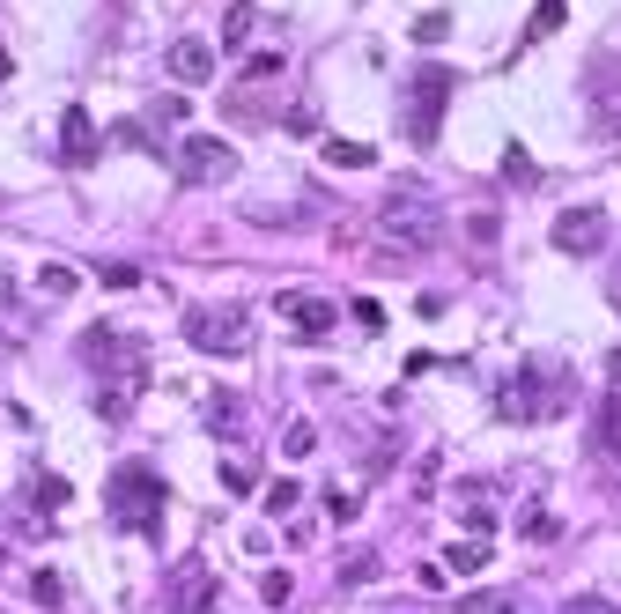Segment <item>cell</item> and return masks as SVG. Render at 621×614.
Segmentation results:
<instances>
[{
    "instance_id": "28",
    "label": "cell",
    "mask_w": 621,
    "mask_h": 614,
    "mask_svg": "<svg viewBox=\"0 0 621 614\" xmlns=\"http://www.w3.org/2000/svg\"><path fill=\"white\" fill-rule=\"evenodd\" d=\"M259 600L281 607V600H289V578H281V570H267V578H259Z\"/></svg>"
},
{
    "instance_id": "22",
    "label": "cell",
    "mask_w": 621,
    "mask_h": 614,
    "mask_svg": "<svg viewBox=\"0 0 621 614\" xmlns=\"http://www.w3.org/2000/svg\"><path fill=\"white\" fill-rule=\"evenodd\" d=\"M459 511H466V526H474L481 541H488V526H496V511L481 504V489H466V496H459Z\"/></svg>"
},
{
    "instance_id": "27",
    "label": "cell",
    "mask_w": 621,
    "mask_h": 614,
    "mask_svg": "<svg viewBox=\"0 0 621 614\" xmlns=\"http://www.w3.org/2000/svg\"><path fill=\"white\" fill-rule=\"evenodd\" d=\"M281 67H289V60H281V52H274V45H267V52H252V82H274V74H281Z\"/></svg>"
},
{
    "instance_id": "21",
    "label": "cell",
    "mask_w": 621,
    "mask_h": 614,
    "mask_svg": "<svg viewBox=\"0 0 621 614\" xmlns=\"http://www.w3.org/2000/svg\"><path fill=\"white\" fill-rule=\"evenodd\" d=\"M311 444H318L311 422H289V430H281V452H289V459H311Z\"/></svg>"
},
{
    "instance_id": "33",
    "label": "cell",
    "mask_w": 621,
    "mask_h": 614,
    "mask_svg": "<svg viewBox=\"0 0 621 614\" xmlns=\"http://www.w3.org/2000/svg\"><path fill=\"white\" fill-rule=\"evenodd\" d=\"M607 378H614V385H621V348H614V356H607Z\"/></svg>"
},
{
    "instance_id": "15",
    "label": "cell",
    "mask_w": 621,
    "mask_h": 614,
    "mask_svg": "<svg viewBox=\"0 0 621 614\" xmlns=\"http://www.w3.org/2000/svg\"><path fill=\"white\" fill-rule=\"evenodd\" d=\"M326 148V163H341V171H370L378 163V148H363V141H318Z\"/></svg>"
},
{
    "instance_id": "4",
    "label": "cell",
    "mask_w": 621,
    "mask_h": 614,
    "mask_svg": "<svg viewBox=\"0 0 621 614\" xmlns=\"http://www.w3.org/2000/svg\"><path fill=\"white\" fill-rule=\"evenodd\" d=\"M104 496H111V526H126V533H148L163 518V474H148L141 459H126Z\"/></svg>"
},
{
    "instance_id": "13",
    "label": "cell",
    "mask_w": 621,
    "mask_h": 614,
    "mask_svg": "<svg viewBox=\"0 0 621 614\" xmlns=\"http://www.w3.org/2000/svg\"><path fill=\"white\" fill-rule=\"evenodd\" d=\"M592 444H599L607 459H621V385L599 400V415H592Z\"/></svg>"
},
{
    "instance_id": "9",
    "label": "cell",
    "mask_w": 621,
    "mask_h": 614,
    "mask_svg": "<svg viewBox=\"0 0 621 614\" xmlns=\"http://www.w3.org/2000/svg\"><path fill=\"white\" fill-rule=\"evenodd\" d=\"M274 319L289 326V333H304V341H318V333L333 326V304H326V296H311V289H274Z\"/></svg>"
},
{
    "instance_id": "7",
    "label": "cell",
    "mask_w": 621,
    "mask_h": 614,
    "mask_svg": "<svg viewBox=\"0 0 621 614\" xmlns=\"http://www.w3.org/2000/svg\"><path fill=\"white\" fill-rule=\"evenodd\" d=\"M171 163H178V178L185 185H222L237 171V148L230 141H215V134H185L178 148H171Z\"/></svg>"
},
{
    "instance_id": "24",
    "label": "cell",
    "mask_w": 621,
    "mask_h": 614,
    "mask_svg": "<svg viewBox=\"0 0 621 614\" xmlns=\"http://www.w3.org/2000/svg\"><path fill=\"white\" fill-rule=\"evenodd\" d=\"M503 178H511V185H533V156H525V148L511 141V148H503Z\"/></svg>"
},
{
    "instance_id": "26",
    "label": "cell",
    "mask_w": 621,
    "mask_h": 614,
    "mask_svg": "<svg viewBox=\"0 0 621 614\" xmlns=\"http://www.w3.org/2000/svg\"><path fill=\"white\" fill-rule=\"evenodd\" d=\"M30 592H37V607H60V570H37Z\"/></svg>"
},
{
    "instance_id": "1",
    "label": "cell",
    "mask_w": 621,
    "mask_h": 614,
    "mask_svg": "<svg viewBox=\"0 0 621 614\" xmlns=\"http://www.w3.org/2000/svg\"><path fill=\"white\" fill-rule=\"evenodd\" d=\"M82 356L111 378L97 407H104L111 422H119V415H126V400H134V385L148 378V341H141V333H119V326H89V333H82Z\"/></svg>"
},
{
    "instance_id": "18",
    "label": "cell",
    "mask_w": 621,
    "mask_h": 614,
    "mask_svg": "<svg viewBox=\"0 0 621 614\" xmlns=\"http://www.w3.org/2000/svg\"><path fill=\"white\" fill-rule=\"evenodd\" d=\"M207 422H215V430L230 437L237 422H244V400H237V393H215V400H207Z\"/></svg>"
},
{
    "instance_id": "10",
    "label": "cell",
    "mask_w": 621,
    "mask_h": 614,
    "mask_svg": "<svg viewBox=\"0 0 621 614\" xmlns=\"http://www.w3.org/2000/svg\"><path fill=\"white\" fill-rule=\"evenodd\" d=\"M163 67H171L185 89H200V82H215V45H207V37H178V45L163 52Z\"/></svg>"
},
{
    "instance_id": "16",
    "label": "cell",
    "mask_w": 621,
    "mask_h": 614,
    "mask_svg": "<svg viewBox=\"0 0 621 614\" xmlns=\"http://www.w3.org/2000/svg\"><path fill=\"white\" fill-rule=\"evenodd\" d=\"M259 504H267V518H289L296 504H304V489H296V481L281 474V481H267V496H259Z\"/></svg>"
},
{
    "instance_id": "5",
    "label": "cell",
    "mask_w": 621,
    "mask_h": 614,
    "mask_svg": "<svg viewBox=\"0 0 621 614\" xmlns=\"http://www.w3.org/2000/svg\"><path fill=\"white\" fill-rule=\"evenodd\" d=\"M444 104H451V74H444V67H414V74H407V141H414V148L437 141Z\"/></svg>"
},
{
    "instance_id": "20",
    "label": "cell",
    "mask_w": 621,
    "mask_h": 614,
    "mask_svg": "<svg viewBox=\"0 0 621 614\" xmlns=\"http://www.w3.org/2000/svg\"><path fill=\"white\" fill-rule=\"evenodd\" d=\"M562 15H570V0H540V8H533V23H525V37H548V30L562 23Z\"/></svg>"
},
{
    "instance_id": "23",
    "label": "cell",
    "mask_w": 621,
    "mask_h": 614,
    "mask_svg": "<svg viewBox=\"0 0 621 614\" xmlns=\"http://www.w3.org/2000/svg\"><path fill=\"white\" fill-rule=\"evenodd\" d=\"M466 614H525V600H518V592H503V600L481 592V600H466Z\"/></svg>"
},
{
    "instance_id": "6",
    "label": "cell",
    "mask_w": 621,
    "mask_h": 614,
    "mask_svg": "<svg viewBox=\"0 0 621 614\" xmlns=\"http://www.w3.org/2000/svg\"><path fill=\"white\" fill-rule=\"evenodd\" d=\"M607 237H614V222H607L599 200H577V208L555 215V252L562 259H599V252H607Z\"/></svg>"
},
{
    "instance_id": "31",
    "label": "cell",
    "mask_w": 621,
    "mask_h": 614,
    "mask_svg": "<svg viewBox=\"0 0 621 614\" xmlns=\"http://www.w3.org/2000/svg\"><path fill=\"white\" fill-rule=\"evenodd\" d=\"M104 282H111V289H134V282H141V267H126V259H111V267H104Z\"/></svg>"
},
{
    "instance_id": "3",
    "label": "cell",
    "mask_w": 621,
    "mask_h": 614,
    "mask_svg": "<svg viewBox=\"0 0 621 614\" xmlns=\"http://www.w3.org/2000/svg\"><path fill=\"white\" fill-rule=\"evenodd\" d=\"M570 400H577V378H570V370H518V378H503L496 415H503V422H548V415H562Z\"/></svg>"
},
{
    "instance_id": "12",
    "label": "cell",
    "mask_w": 621,
    "mask_h": 614,
    "mask_svg": "<svg viewBox=\"0 0 621 614\" xmlns=\"http://www.w3.org/2000/svg\"><path fill=\"white\" fill-rule=\"evenodd\" d=\"M178 614H215V578H207L200 563L178 570Z\"/></svg>"
},
{
    "instance_id": "14",
    "label": "cell",
    "mask_w": 621,
    "mask_h": 614,
    "mask_svg": "<svg viewBox=\"0 0 621 614\" xmlns=\"http://www.w3.org/2000/svg\"><path fill=\"white\" fill-rule=\"evenodd\" d=\"M488 555H496V548H488L481 533H474V541H451V548H444V563L459 570V578H474V570H488Z\"/></svg>"
},
{
    "instance_id": "30",
    "label": "cell",
    "mask_w": 621,
    "mask_h": 614,
    "mask_svg": "<svg viewBox=\"0 0 621 614\" xmlns=\"http://www.w3.org/2000/svg\"><path fill=\"white\" fill-rule=\"evenodd\" d=\"M355 326H370V333H378V326H385V311H378V296H355Z\"/></svg>"
},
{
    "instance_id": "2",
    "label": "cell",
    "mask_w": 621,
    "mask_h": 614,
    "mask_svg": "<svg viewBox=\"0 0 621 614\" xmlns=\"http://www.w3.org/2000/svg\"><path fill=\"white\" fill-rule=\"evenodd\" d=\"M370 222H378L385 252H400V259H422V252H437V245H444V208H437V200H422L414 185L385 193Z\"/></svg>"
},
{
    "instance_id": "25",
    "label": "cell",
    "mask_w": 621,
    "mask_h": 614,
    "mask_svg": "<svg viewBox=\"0 0 621 614\" xmlns=\"http://www.w3.org/2000/svg\"><path fill=\"white\" fill-rule=\"evenodd\" d=\"M451 37V15H422V23H414V45H444Z\"/></svg>"
},
{
    "instance_id": "32",
    "label": "cell",
    "mask_w": 621,
    "mask_h": 614,
    "mask_svg": "<svg viewBox=\"0 0 621 614\" xmlns=\"http://www.w3.org/2000/svg\"><path fill=\"white\" fill-rule=\"evenodd\" d=\"M562 614H614V607H607V600H570Z\"/></svg>"
},
{
    "instance_id": "11",
    "label": "cell",
    "mask_w": 621,
    "mask_h": 614,
    "mask_svg": "<svg viewBox=\"0 0 621 614\" xmlns=\"http://www.w3.org/2000/svg\"><path fill=\"white\" fill-rule=\"evenodd\" d=\"M97 156V119H89L82 104H67V119H60V163H89Z\"/></svg>"
},
{
    "instance_id": "34",
    "label": "cell",
    "mask_w": 621,
    "mask_h": 614,
    "mask_svg": "<svg viewBox=\"0 0 621 614\" xmlns=\"http://www.w3.org/2000/svg\"><path fill=\"white\" fill-rule=\"evenodd\" d=\"M607 296H614V311H621V267H614V289H607Z\"/></svg>"
},
{
    "instance_id": "19",
    "label": "cell",
    "mask_w": 621,
    "mask_h": 614,
    "mask_svg": "<svg viewBox=\"0 0 621 614\" xmlns=\"http://www.w3.org/2000/svg\"><path fill=\"white\" fill-rule=\"evenodd\" d=\"M252 23H259V15L244 8V0H237V8L222 15V45H252Z\"/></svg>"
},
{
    "instance_id": "29",
    "label": "cell",
    "mask_w": 621,
    "mask_h": 614,
    "mask_svg": "<svg viewBox=\"0 0 621 614\" xmlns=\"http://www.w3.org/2000/svg\"><path fill=\"white\" fill-rule=\"evenodd\" d=\"M37 289H45V296H67L74 274H67V267H45V274H37Z\"/></svg>"
},
{
    "instance_id": "8",
    "label": "cell",
    "mask_w": 621,
    "mask_h": 614,
    "mask_svg": "<svg viewBox=\"0 0 621 614\" xmlns=\"http://www.w3.org/2000/svg\"><path fill=\"white\" fill-rule=\"evenodd\" d=\"M185 341H193L200 356H244V348H252V319H244V311H193V319H185Z\"/></svg>"
},
{
    "instance_id": "17",
    "label": "cell",
    "mask_w": 621,
    "mask_h": 614,
    "mask_svg": "<svg viewBox=\"0 0 621 614\" xmlns=\"http://www.w3.org/2000/svg\"><path fill=\"white\" fill-rule=\"evenodd\" d=\"M592 104H599V126H621V97H614V74L599 60V82H592Z\"/></svg>"
}]
</instances>
